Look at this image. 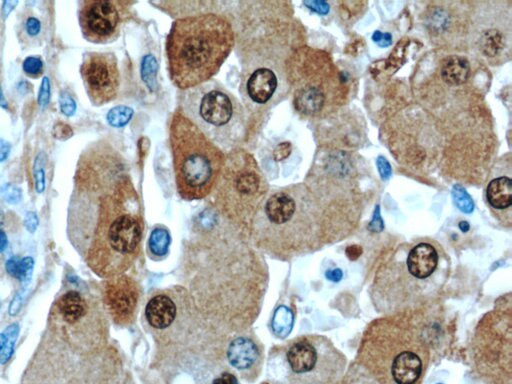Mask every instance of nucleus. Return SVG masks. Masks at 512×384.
I'll return each mask as SVG.
<instances>
[{"instance_id":"17","label":"nucleus","mask_w":512,"mask_h":384,"mask_svg":"<svg viewBox=\"0 0 512 384\" xmlns=\"http://www.w3.org/2000/svg\"><path fill=\"white\" fill-rule=\"evenodd\" d=\"M57 309L62 319L69 325L78 323L88 312L85 299L76 290L64 293L57 301Z\"/></svg>"},{"instance_id":"37","label":"nucleus","mask_w":512,"mask_h":384,"mask_svg":"<svg viewBox=\"0 0 512 384\" xmlns=\"http://www.w3.org/2000/svg\"><path fill=\"white\" fill-rule=\"evenodd\" d=\"M72 133L71 127L64 123H58L53 128L54 137L60 140L69 138Z\"/></svg>"},{"instance_id":"49","label":"nucleus","mask_w":512,"mask_h":384,"mask_svg":"<svg viewBox=\"0 0 512 384\" xmlns=\"http://www.w3.org/2000/svg\"><path fill=\"white\" fill-rule=\"evenodd\" d=\"M438 384H441V383H438Z\"/></svg>"},{"instance_id":"6","label":"nucleus","mask_w":512,"mask_h":384,"mask_svg":"<svg viewBox=\"0 0 512 384\" xmlns=\"http://www.w3.org/2000/svg\"><path fill=\"white\" fill-rule=\"evenodd\" d=\"M298 201L288 190L271 193L260 206L251 226L259 246L291 258L319 249L316 232L299 224Z\"/></svg>"},{"instance_id":"18","label":"nucleus","mask_w":512,"mask_h":384,"mask_svg":"<svg viewBox=\"0 0 512 384\" xmlns=\"http://www.w3.org/2000/svg\"><path fill=\"white\" fill-rule=\"evenodd\" d=\"M486 199L490 207L497 211L510 210L512 205V181L501 176L491 180L486 188Z\"/></svg>"},{"instance_id":"28","label":"nucleus","mask_w":512,"mask_h":384,"mask_svg":"<svg viewBox=\"0 0 512 384\" xmlns=\"http://www.w3.org/2000/svg\"><path fill=\"white\" fill-rule=\"evenodd\" d=\"M23 71L29 77H38L43 71L42 60L36 56H28L23 62Z\"/></svg>"},{"instance_id":"16","label":"nucleus","mask_w":512,"mask_h":384,"mask_svg":"<svg viewBox=\"0 0 512 384\" xmlns=\"http://www.w3.org/2000/svg\"><path fill=\"white\" fill-rule=\"evenodd\" d=\"M277 76L269 68L260 67L253 71L246 82V92L249 98L257 103L268 102L277 88Z\"/></svg>"},{"instance_id":"11","label":"nucleus","mask_w":512,"mask_h":384,"mask_svg":"<svg viewBox=\"0 0 512 384\" xmlns=\"http://www.w3.org/2000/svg\"><path fill=\"white\" fill-rule=\"evenodd\" d=\"M81 77L90 101L97 106L116 98L120 76L113 53L88 52L80 68Z\"/></svg>"},{"instance_id":"48","label":"nucleus","mask_w":512,"mask_h":384,"mask_svg":"<svg viewBox=\"0 0 512 384\" xmlns=\"http://www.w3.org/2000/svg\"><path fill=\"white\" fill-rule=\"evenodd\" d=\"M261 384H269V383H267V382H263V383H261Z\"/></svg>"},{"instance_id":"45","label":"nucleus","mask_w":512,"mask_h":384,"mask_svg":"<svg viewBox=\"0 0 512 384\" xmlns=\"http://www.w3.org/2000/svg\"><path fill=\"white\" fill-rule=\"evenodd\" d=\"M327 277L329 279H331L332 281H338L339 279L342 278V273L340 270H333V271H329L327 273Z\"/></svg>"},{"instance_id":"19","label":"nucleus","mask_w":512,"mask_h":384,"mask_svg":"<svg viewBox=\"0 0 512 384\" xmlns=\"http://www.w3.org/2000/svg\"><path fill=\"white\" fill-rule=\"evenodd\" d=\"M324 104V94L314 86H304L294 94V106L297 111L305 115H314Z\"/></svg>"},{"instance_id":"35","label":"nucleus","mask_w":512,"mask_h":384,"mask_svg":"<svg viewBox=\"0 0 512 384\" xmlns=\"http://www.w3.org/2000/svg\"><path fill=\"white\" fill-rule=\"evenodd\" d=\"M304 5L307 6L310 10L321 15L327 14L330 10V6L326 1H305Z\"/></svg>"},{"instance_id":"10","label":"nucleus","mask_w":512,"mask_h":384,"mask_svg":"<svg viewBox=\"0 0 512 384\" xmlns=\"http://www.w3.org/2000/svg\"><path fill=\"white\" fill-rule=\"evenodd\" d=\"M130 2L111 0H86L82 2L79 22L83 36L90 42L103 44L114 41Z\"/></svg>"},{"instance_id":"7","label":"nucleus","mask_w":512,"mask_h":384,"mask_svg":"<svg viewBox=\"0 0 512 384\" xmlns=\"http://www.w3.org/2000/svg\"><path fill=\"white\" fill-rule=\"evenodd\" d=\"M214 189L219 211L240 227L251 228L267 195V182L254 157L244 150L232 152Z\"/></svg>"},{"instance_id":"21","label":"nucleus","mask_w":512,"mask_h":384,"mask_svg":"<svg viewBox=\"0 0 512 384\" xmlns=\"http://www.w3.org/2000/svg\"><path fill=\"white\" fill-rule=\"evenodd\" d=\"M33 268L34 260L30 256L24 258L11 257L5 263L7 273L17 279L23 285V288L30 283Z\"/></svg>"},{"instance_id":"41","label":"nucleus","mask_w":512,"mask_h":384,"mask_svg":"<svg viewBox=\"0 0 512 384\" xmlns=\"http://www.w3.org/2000/svg\"><path fill=\"white\" fill-rule=\"evenodd\" d=\"M41 30V24L40 21L35 17H30L26 21V31L29 35L35 36L37 35Z\"/></svg>"},{"instance_id":"43","label":"nucleus","mask_w":512,"mask_h":384,"mask_svg":"<svg viewBox=\"0 0 512 384\" xmlns=\"http://www.w3.org/2000/svg\"><path fill=\"white\" fill-rule=\"evenodd\" d=\"M18 4V1H5L2 5V15L3 17H7L10 12L14 9V7Z\"/></svg>"},{"instance_id":"31","label":"nucleus","mask_w":512,"mask_h":384,"mask_svg":"<svg viewBox=\"0 0 512 384\" xmlns=\"http://www.w3.org/2000/svg\"><path fill=\"white\" fill-rule=\"evenodd\" d=\"M34 178L36 191L38 193H42L45 189V172L43 169V160L40 155H38L35 160Z\"/></svg>"},{"instance_id":"32","label":"nucleus","mask_w":512,"mask_h":384,"mask_svg":"<svg viewBox=\"0 0 512 384\" xmlns=\"http://www.w3.org/2000/svg\"><path fill=\"white\" fill-rule=\"evenodd\" d=\"M59 105H60L61 112L65 116L70 117V116L74 115V113L76 111V102L68 92L63 91L60 94Z\"/></svg>"},{"instance_id":"2","label":"nucleus","mask_w":512,"mask_h":384,"mask_svg":"<svg viewBox=\"0 0 512 384\" xmlns=\"http://www.w3.org/2000/svg\"><path fill=\"white\" fill-rule=\"evenodd\" d=\"M429 359L422 332L400 314L373 320L358 350L359 363L378 384H422Z\"/></svg>"},{"instance_id":"20","label":"nucleus","mask_w":512,"mask_h":384,"mask_svg":"<svg viewBox=\"0 0 512 384\" xmlns=\"http://www.w3.org/2000/svg\"><path fill=\"white\" fill-rule=\"evenodd\" d=\"M469 72L470 65L466 58L451 56L442 65L441 77L450 85H461L467 80Z\"/></svg>"},{"instance_id":"25","label":"nucleus","mask_w":512,"mask_h":384,"mask_svg":"<svg viewBox=\"0 0 512 384\" xmlns=\"http://www.w3.org/2000/svg\"><path fill=\"white\" fill-rule=\"evenodd\" d=\"M133 116V110L127 106H116L109 110L107 121L113 127L126 125Z\"/></svg>"},{"instance_id":"33","label":"nucleus","mask_w":512,"mask_h":384,"mask_svg":"<svg viewBox=\"0 0 512 384\" xmlns=\"http://www.w3.org/2000/svg\"><path fill=\"white\" fill-rule=\"evenodd\" d=\"M50 100V81L48 77H44L42 79L41 85L38 91V104L40 107L44 108L48 105Z\"/></svg>"},{"instance_id":"9","label":"nucleus","mask_w":512,"mask_h":384,"mask_svg":"<svg viewBox=\"0 0 512 384\" xmlns=\"http://www.w3.org/2000/svg\"><path fill=\"white\" fill-rule=\"evenodd\" d=\"M285 360L291 384H338L346 368V357L322 335L291 341Z\"/></svg>"},{"instance_id":"44","label":"nucleus","mask_w":512,"mask_h":384,"mask_svg":"<svg viewBox=\"0 0 512 384\" xmlns=\"http://www.w3.org/2000/svg\"><path fill=\"white\" fill-rule=\"evenodd\" d=\"M8 245V239L5 232L0 229V253H2Z\"/></svg>"},{"instance_id":"47","label":"nucleus","mask_w":512,"mask_h":384,"mask_svg":"<svg viewBox=\"0 0 512 384\" xmlns=\"http://www.w3.org/2000/svg\"><path fill=\"white\" fill-rule=\"evenodd\" d=\"M0 105L3 106V107L6 106V102H5V99L3 97V93H2L1 87H0Z\"/></svg>"},{"instance_id":"27","label":"nucleus","mask_w":512,"mask_h":384,"mask_svg":"<svg viewBox=\"0 0 512 384\" xmlns=\"http://www.w3.org/2000/svg\"><path fill=\"white\" fill-rule=\"evenodd\" d=\"M292 325V314L286 307H280L274 319V327L280 334H287Z\"/></svg>"},{"instance_id":"5","label":"nucleus","mask_w":512,"mask_h":384,"mask_svg":"<svg viewBox=\"0 0 512 384\" xmlns=\"http://www.w3.org/2000/svg\"><path fill=\"white\" fill-rule=\"evenodd\" d=\"M169 141L177 192L188 201L208 196L215 188L225 155L182 111H175Z\"/></svg>"},{"instance_id":"22","label":"nucleus","mask_w":512,"mask_h":384,"mask_svg":"<svg viewBox=\"0 0 512 384\" xmlns=\"http://www.w3.org/2000/svg\"><path fill=\"white\" fill-rule=\"evenodd\" d=\"M504 47V37L496 29H489L483 32L480 37V48L487 56H496Z\"/></svg>"},{"instance_id":"8","label":"nucleus","mask_w":512,"mask_h":384,"mask_svg":"<svg viewBox=\"0 0 512 384\" xmlns=\"http://www.w3.org/2000/svg\"><path fill=\"white\" fill-rule=\"evenodd\" d=\"M512 301L508 294L478 322L471 353L478 373L491 384H511Z\"/></svg>"},{"instance_id":"34","label":"nucleus","mask_w":512,"mask_h":384,"mask_svg":"<svg viewBox=\"0 0 512 384\" xmlns=\"http://www.w3.org/2000/svg\"><path fill=\"white\" fill-rule=\"evenodd\" d=\"M24 296H25V288L18 291L15 294V296L12 298V300L9 304V308H8V312L11 316L16 315L21 310L23 301H24Z\"/></svg>"},{"instance_id":"4","label":"nucleus","mask_w":512,"mask_h":384,"mask_svg":"<svg viewBox=\"0 0 512 384\" xmlns=\"http://www.w3.org/2000/svg\"><path fill=\"white\" fill-rule=\"evenodd\" d=\"M142 234L138 196L129 176L122 174L101 197L88 265L102 277L120 275L137 257Z\"/></svg>"},{"instance_id":"46","label":"nucleus","mask_w":512,"mask_h":384,"mask_svg":"<svg viewBox=\"0 0 512 384\" xmlns=\"http://www.w3.org/2000/svg\"><path fill=\"white\" fill-rule=\"evenodd\" d=\"M7 341V336L4 332L0 333V352L3 350Z\"/></svg>"},{"instance_id":"38","label":"nucleus","mask_w":512,"mask_h":384,"mask_svg":"<svg viewBox=\"0 0 512 384\" xmlns=\"http://www.w3.org/2000/svg\"><path fill=\"white\" fill-rule=\"evenodd\" d=\"M372 40L380 47H387L392 43V36L390 33L375 31L372 35Z\"/></svg>"},{"instance_id":"39","label":"nucleus","mask_w":512,"mask_h":384,"mask_svg":"<svg viewBox=\"0 0 512 384\" xmlns=\"http://www.w3.org/2000/svg\"><path fill=\"white\" fill-rule=\"evenodd\" d=\"M212 384H239V382L233 373L225 371L214 378Z\"/></svg>"},{"instance_id":"23","label":"nucleus","mask_w":512,"mask_h":384,"mask_svg":"<svg viewBox=\"0 0 512 384\" xmlns=\"http://www.w3.org/2000/svg\"><path fill=\"white\" fill-rule=\"evenodd\" d=\"M170 244L169 233L163 228H156L149 238V248L153 255L164 256Z\"/></svg>"},{"instance_id":"29","label":"nucleus","mask_w":512,"mask_h":384,"mask_svg":"<svg viewBox=\"0 0 512 384\" xmlns=\"http://www.w3.org/2000/svg\"><path fill=\"white\" fill-rule=\"evenodd\" d=\"M157 62L152 55L146 56L142 62V77L147 85L152 86L157 70Z\"/></svg>"},{"instance_id":"1","label":"nucleus","mask_w":512,"mask_h":384,"mask_svg":"<svg viewBox=\"0 0 512 384\" xmlns=\"http://www.w3.org/2000/svg\"><path fill=\"white\" fill-rule=\"evenodd\" d=\"M234 42L232 25L222 15L204 13L178 18L166 41L171 81L180 89L208 81L219 71Z\"/></svg>"},{"instance_id":"3","label":"nucleus","mask_w":512,"mask_h":384,"mask_svg":"<svg viewBox=\"0 0 512 384\" xmlns=\"http://www.w3.org/2000/svg\"><path fill=\"white\" fill-rule=\"evenodd\" d=\"M448 267L445 251L434 241L396 248L376 272L372 286L375 306L392 313L419 304L443 286Z\"/></svg>"},{"instance_id":"36","label":"nucleus","mask_w":512,"mask_h":384,"mask_svg":"<svg viewBox=\"0 0 512 384\" xmlns=\"http://www.w3.org/2000/svg\"><path fill=\"white\" fill-rule=\"evenodd\" d=\"M376 164H377L378 171L381 175V178L383 180L389 179L391 176L392 170H391V166H390L389 162L387 161V159L383 156H378V158L376 160Z\"/></svg>"},{"instance_id":"42","label":"nucleus","mask_w":512,"mask_h":384,"mask_svg":"<svg viewBox=\"0 0 512 384\" xmlns=\"http://www.w3.org/2000/svg\"><path fill=\"white\" fill-rule=\"evenodd\" d=\"M10 151V145L9 143L4 140L3 138H0V162H3L6 160V158L9 155Z\"/></svg>"},{"instance_id":"40","label":"nucleus","mask_w":512,"mask_h":384,"mask_svg":"<svg viewBox=\"0 0 512 384\" xmlns=\"http://www.w3.org/2000/svg\"><path fill=\"white\" fill-rule=\"evenodd\" d=\"M38 223H39L38 217L35 212L29 211L26 213L25 219H24V225L30 233L35 232V230L38 227Z\"/></svg>"},{"instance_id":"30","label":"nucleus","mask_w":512,"mask_h":384,"mask_svg":"<svg viewBox=\"0 0 512 384\" xmlns=\"http://www.w3.org/2000/svg\"><path fill=\"white\" fill-rule=\"evenodd\" d=\"M2 196L7 203L17 204L22 199V191L18 186L5 184L2 187Z\"/></svg>"},{"instance_id":"12","label":"nucleus","mask_w":512,"mask_h":384,"mask_svg":"<svg viewBox=\"0 0 512 384\" xmlns=\"http://www.w3.org/2000/svg\"><path fill=\"white\" fill-rule=\"evenodd\" d=\"M140 288L129 276L117 275L106 281L104 286V302L115 323L126 325L135 316Z\"/></svg>"},{"instance_id":"14","label":"nucleus","mask_w":512,"mask_h":384,"mask_svg":"<svg viewBox=\"0 0 512 384\" xmlns=\"http://www.w3.org/2000/svg\"><path fill=\"white\" fill-rule=\"evenodd\" d=\"M227 359L233 368L239 372L248 373L260 361L259 346L252 338L239 336L229 344Z\"/></svg>"},{"instance_id":"15","label":"nucleus","mask_w":512,"mask_h":384,"mask_svg":"<svg viewBox=\"0 0 512 384\" xmlns=\"http://www.w3.org/2000/svg\"><path fill=\"white\" fill-rule=\"evenodd\" d=\"M176 313L174 300L164 293L152 296L145 307L146 320L156 330L170 327L175 320Z\"/></svg>"},{"instance_id":"26","label":"nucleus","mask_w":512,"mask_h":384,"mask_svg":"<svg viewBox=\"0 0 512 384\" xmlns=\"http://www.w3.org/2000/svg\"><path fill=\"white\" fill-rule=\"evenodd\" d=\"M452 198L457 208L464 213H471L474 209V203L471 196L461 185H454L452 188Z\"/></svg>"},{"instance_id":"24","label":"nucleus","mask_w":512,"mask_h":384,"mask_svg":"<svg viewBox=\"0 0 512 384\" xmlns=\"http://www.w3.org/2000/svg\"><path fill=\"white\" fill-rule=\"evenodd\" d=\"M4 333L7 336V341L3 350L0 352V364L7 363L13 355L15 342L19 334V324H10L6 327Z\"/></svg>"},{"instance_id":"13","label":"nucleus","mask_w":512,"mask_h":384,"mask_svg":"<svg viewBox=\"0 0 512 384\" xmlns=\"http://www.w3.org/2000/svg\"><path fill=\"white\" fill-rule=\"evenodd\" d=\"M233 98L222 89L204 88L199 93L197 112L206 124L220 128L228 125L235 113Z\"/></svg>"}]
</instances>
